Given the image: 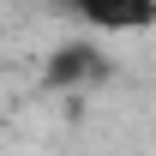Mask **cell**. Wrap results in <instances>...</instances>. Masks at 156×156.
Masks as SVG:
<instances>
[{
	"mask_svg": "<svg viewBox=\"0 0 156 156\" xmlns=\"http://www.w3.org/2000/svg\"><path fill=\"white\" fill-rule=\"evenodd\" d=\"M66 6L96 30H150L156 24V0H66Z\"/></svg>",
	"mask_w": 156,
	"mask_h": 156,
	"instance_id": "cell-1",
	"label": "cell"
}]
</instances>
